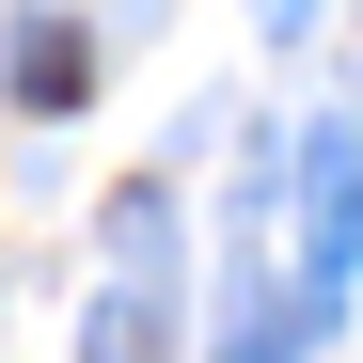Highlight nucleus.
Instances as JSON below:
<instances>
[{"instance_id":"7ed1b4c3","label":"nucleus","mask_w":363,"mask_h":363,"mask_svg":"<svg viewBox=\"0 0 363 363\" xmlns=\"http://www.w3.org/2000/svg\"><path fill=\"white\" fill-rule=\"evenodd\" d=\"M284 16H300V0H284Z\"/></svg>"},{"instance_id":"f03ea898","label":"nucleus","mask_w":363,"mask_h":363,"mask_svg":"<svg viewBox=\"0 0 363 363\" xmlns=\"http://www.w3.org/2000/svg\"><path fill=\"white\" fill-rule=\"evenodd\" d=\"M16 79H32V111H64V95H79V32H32V48H16Z\"/></svg>"},{"instance_id":"f257e3e1","label":"nucleus","mask_w":363,"mask_h":363,"mask_svg":"<svg viewBox=\"0 0 363 363\" xmlns=\"http://www.w3.org/2000/svg\"><path fill=\"white\" fill-rule=\"evenodd\" d=\"M363 269V127H316L300 143V316H332Z\"/></svg>"}]
</instances>
